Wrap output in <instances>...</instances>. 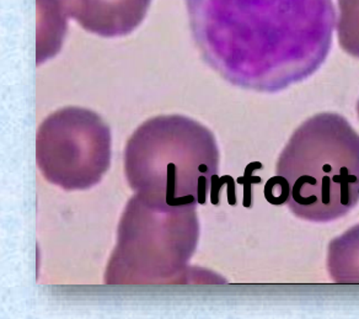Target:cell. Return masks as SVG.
I'll use <instances>...</instances> for the list:
<instances>
[{
  "instance_id": "6da1fadb",
  "label": "cell",
  "mask_w": 359,
  "mask_h": 319,
  "mask_svg": "<svg viewBox=\"0 0 359 319\" xmlns=\"http://www.w3.org/2000/svg\"><path fill=\"white\" fill-rule=\"evenodd\" d=\"M205 62L231 84L273 93L314 74L329 55L332 0H186Z\"/></svg>"
},
{
  "instance_id": "3957f363",
  "label": "cell",
  "mask_w": 359,
  "mask_h": 319,
  "mask_svg": "<svg viewBox=\"0 0 359 319\" xmlns=\"http://www.w3.org/2000/svg\"><path fill=\"white\" fill-rule=\"evenodd\" d=\"M68 15L85 30L104 36L128 35L143 21L151 0H62Z\"/></svg>"
},
{
  "instance_id": "5b68a950",
  "label": "cell",
  "mask_w": 359,
  "mask_h": 319,
  "mask_svg": "<svg viewBox=\"0 0 359 319\" xmlns=\"http://www.w3.org/2000/svg\"><path fill=\"white\" fill-rule=\"evenodd\" d=\"M337 36L339 46L359 58V0H339Z\"/></svg>"
},
{
  "instance_id": "7a4b0ae2",
  "label": "cell",
  "mask_w": 359,
  "mask_h": 319,
  "mask_svg": "<svg viewBox=\"0 0 359 319\" xmlns=\"http://www.w3.org/2000/svg\"><path fill=\"white\" fill-rule=\"evenodd\" d=\"M287 204L302 220L331 222L359 200V135L344 116L324 112L297 129L277 162Z\"/></svg>"
},
{
  "instance_id": "8992f818",
  "label": "cell",
  "mask_w": 359,
  "mask_h": 319,
  "mask_svg": "<svg viewBox=\"0 0 359 319\" xmlns=\"http://www.w3.org/2000/svg\"><path fill=\"white\" fill-rule=\"evenodd\" d=\"M357 112H358V116H359V100H358V104H357Z\"/></svg>"
},
{
  "instance_id": "277c9868",
  "label": "cell",
  "mask_w": 359,
  "mask_h": 319,
  "mask_svg": "<svg viewBox=\"0 0 359 319\" xmlns=\"http://www.w3.org/2000/svg\"><path fill=\"white\" fill-rule=\"evenodd\" d=\"M327 270L336 284L359 285V223L330 242Z\"/></svg>"
}]
</instances>
